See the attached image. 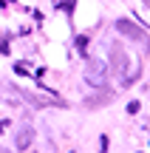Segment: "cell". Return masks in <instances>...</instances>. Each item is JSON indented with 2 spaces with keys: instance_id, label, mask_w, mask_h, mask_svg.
I'll list each match as a JSON object with an SVG mask.
<instances>
[{
  "instance_id": "cell-1",
  "label": "cell",
  "mask_w": 150,
  "mask_h": 153,
  "mask_svg": "<svg viewBox=\"0 0 150 153\" xmlns=\"http://www.w3.org/2000/svg\"><path fill=\"white\" fill-rule=\"evenodd\" d=\"M116 31L125 34V37H130L133 43H139L142 48L147 51V31L142 26H136V23H130V20H116Z\"/></svg>"
},
{
  "instance_id": "cell-2",
  "label": "cell",
  "mask_w": 150,
  "mask_h": 153,
  "mask_svg": "<svg viewBox=\"0 0 150 153\" xmlns=\"http://www.w3.org/2000/svg\"><path fill=\"white\" fill-rule=\"evenodd\" d=\"M85 79L91 82V88H105L108 85V74H105V65L102 62H88V68H85Z\"/></svg>"
},
{
  "instance_id": "cell-3",
  "label": "cell",
  "mask_w": 150,
  "mask_h": 153,
  "mask_svg": "<svg viewBox=\"0 0 150 153\" xmlns=\"http://www.w3.org/2000/svg\"><path fill=\"white\" fill-rule=\"evenodd\" d=\"M111 60H113V71H116L119 74V79H128V71H125V68H128L130 65V60H128V54H125V51H122V45H119V43H113L111 45Z\"/></svg>"
},
{
  "instance_id": "cell-4",
  "label": "cell",
  "mask_w": 150,
  "mask_h": 153,
  "mask_svg": "<svg viewBox=\"0 0 150 153\" xmlns=\"http://www.w3.org/2000/svg\"><path fill=\"white\" fill-rule=\"evenodd\" d=\"M31 139H34V131H31V128H23V131L20 133H17V139H14V145H17V148H20V150H26L28 148V145H31Z\"/></svg>"
},
{
  "instance_id": "cell-5",
  "label": "cell",
  "mask_w": 150,
  "mask_h": 153,
  "mask_svg": "<svg viewBox=\"0 0 150 153\" xmlns=\"http://www.w3.org/2000/svg\"><path fill=\"white\" fill-rule=\"evenodd\" d=\"M77 48L85 54V48H88V37H85V34H79V37H77Z\"/></svg>"
},
{
  "instance_id": "cell-6",
  "label": "cell",
  "mask_w": 150,
  "mask_h": 153,
  "mask_svg": "<svg viewBox=\"0 0 150 153\" xmlns=\"http://www.w3.org/2000/svg\"><path fill=\"white\" fill-rule=\"evenodd\" d=\"M6 3H11V0H0V6H6Z\"/></svg>"
}]
</instances>
